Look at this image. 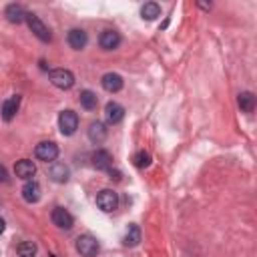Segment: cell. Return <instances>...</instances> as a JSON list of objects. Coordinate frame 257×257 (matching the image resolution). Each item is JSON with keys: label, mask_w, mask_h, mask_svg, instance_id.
<instances>
[{"label": "cell", "mask_w": 257, "mask_h": 257, "mask_svg": "<svg viewBox=\"0 0 257 257\" xmlns=\"http://www.w3.org/2000/svg\"><path fill=\"white\" fill-rule=\"evenodd\" d=\"M48 80H50L56 88L68 90V88L74 84V74H72L68 68H54V70L48 72Z\"/></svg>", "instance_id": "obj_1"}, {"label": "cell", "mask_w": 257, "mask_h": 257, "mask_svg": "<svg viewBox=\"0 0 257 257\" xmlns=\"http://www.w3.org/2000/svg\"><path fill=\"white\" fill-rule=\"evenodd\" d=\"M26 24H28V28L32 30V34L36 36V38H40L42 42H48L50 38H52V34H50V30H48V26L36 16V14H30V12H26Z\"/></svg>", "instance_id": "obj_2"}, {"label": "cell", "mask_w": 257, "mask_h": 257, "mask_svg": "<svg viewBox=\"0 0 257 257\" xmlns=\"http://www.w3.org/2000/svg\"><path fill=\"white\" fill-rule=\"evenodd\" d=\"M58 128H60V133L62 135H74V131L78 128V114L74 112V110H62L60 114H58Z\"/></svg>", "instance_id": "obj_3"}, {"label": "cell", "mask_w": 257, "mask_h": 257, "mask_svg": "<svg viewBox=\"0 0 257 257\" xmlns=\"http://www.w3.org/2000/svg\"><path fill=\"white\" fill-rule=\"evenodd\" d=\"M98 249H100V245L92 235H80L76 239V251L82 257H94L98 253Z\"/></svg>", "instance_id": "obj_4"}, {"label": "cell", "mask_w": 257, "mask_h": 257, "mask_svg": "<svg viewBox=\"0 0 257 257\" xmlns=\"http://www.w3.org/2000/svg\"><path fill=\"white\" fill-rule=\"evenodd\" d=\"M96 205H98L100 211L110 213V211H114L118 207V195L114 191H110V189H102L96 195Z\"/></svg>", "instance_id": "obj_5"}, {"label": "cell", "mask_w": 257, "mask_h": 257, "mask_svg": "<svg viewBox=\"0 0 257 257\" xmlns=\"http://www.w3.org/2000/svg\"><path fill=\"white\" fill-rule=\"evenodd\" d=\"M34 155H36V159H40V161H44V163H52V161L58 157V147H56V143H52V141H42V143L36 145Z\"/></svg>", "instance_id": "obj_6"}, {"label": "cell", "mask_w": 257, "mask_h": 257, "mask_svg": "<svg viewBox=\"0 0 257 257\" xmlns=\"http://www.w3.org/2000/svg\"><path fill=\"white\" fill-rule=\"evenodd\" d=\"M50 219H52V223H54L58 229H64V231H68V229L72 227V223H74L72 215H70V213H68L64 207H56V209L52 211Z\"/></svg>", "instance_id": "obj_7"}, {"label": "cell", "mask_w": 257, "mask_h": 257, "mask_svg": "<svg viewBox=\"0 0 257 257\" xmlns=\"http://www.w3.org/2000/svg\"><path fill=\"white\" fill-rule=\"evenodd\" d=\"M98 44H100V48H104V50H114V48L120 44V34H118L116 30L106 28V30L100 32V36H98Z\"/></svg>", "instance_id": "obj_8"}, {"label": "cell", "mask_w": 257, "mask_h": 257, "mask_svg": "<svg viewBox=\"0 0 257 257\" xmlns=\"http://www.w3.org/2000/svg\"><path fill=\"white\" fill-rule=\"evenodd\" d=\"M66 42L70 44V48L82 50V48L86 46V42H88V36H86V32H84L82 28H72V30H68V34H66Z\"/></svg>", "instance_id": "obj_9"}, {"label": "cell", "mask_w": 257, "mask_h": 257, "mask_svg": "<svg viewBox=\"0 0 257 257\" xmlns=\"http://www.w3.org/2000/svg\"><path fill=\"white\" fill-rule=\"evenodd\" d=\"M14 173H16L18 179L30 181V179L34 177V173H36V165H34L32 161H28V159H22V161H18V163L14 165Z\"/></svg>", "instance_id": "obj_10"}, {"label": "cell", "mask_w": 257, "mask_h": 257, "mask_svg": "<svg viewBox=\"0 0 257 257\" xmlns=\"http://www.w3.org/2000/svg\"><path fill=\"white\" fill-rule=\"evenodd\" d=\"M100 84H102V88H104L106 92H118V90L122 88V76L116 74V72H106V74L102 76Z\"/></svg>", "instance_id": "obj_11"}, {"label": "cell", "mask_w": 257, "mask_h": 257, "mask_svg": "<svg viewBox=\"0 0 257 257\" xmlns=\"http://www.w3.org/2000/svg\"><path fill=\"white\" fill-rule=\"evenodd\" d=\"M48 175L54 183H66L68 177H70V169L64 163H52L50 169H48Z\"/></svg>", "instance_id": "obj_12"}, {"label": "cell", "mask_w": 257, "mask_h": 257, "mask_svg": "<svg viewBox=\"0 0 257 257\" xmlns=\"http://www.w3.org/2000/svg\"><path fill=\"white\" fill-rule=\"evenodd\" d=\"M104 114H106V120H108V122L116 124V122L122 120V116H124V108H122V104L110 100V102H106V106H104Z\"/></svg>", "instance_id": "obj_13"}, {"label": "cell", "mask_w": 257, "mask_h": 257, "mask_svg": "<svg viewBox=\"0 0 257 257\" xmlns=\"http://www.w3.org/2000/svg\"><path fill=\"white\" fill-rule=\"evenodd\" d=\"M88 139H90V143L100 145V143L106 139V126H104V122L92 120L90 126H88Z\"/></svg>", "instance_id": "obj_14"}, {"label": "cell", "mask_w": 257, "mask_h": 257, "mask_svg": "<svg viewBox=\"0 0 257 257\" xmlns=\"http://www.w3.org/2000/svg\"><path fill=\"white\" fill-rule=\"evenodd\" d=\"M92 165H94V169H98V171H108L110 165H112V157H110V153L104 151V149L94 151V155H92Z\"/></svg>", "instance_id": "obj_15"}, {"label": "cell", "mask_w": 257, "mask_h": 257, "mask_svg": "<svg viewBox=\"0 0 257 257\" xmlns=\"http://www.w3.org/2000/svg\"><path fill=\"white\" fill-rule=\"evenodd\" d=\"M4 14H6L8 22H12V24H20V22L26 20V10L20 4H8L6 10H4Z\"/></svg>", "instance_id": "obj_16"}, {"label": "cell", "mask_w": 257, "mask_h": 257, "mask_svg": "<svg viewBox=\"0 0 257 257\" xmlns=\"http://www.w3.org/2000/svg\"><path fill=\"white\" fill-rule=\"evenodd\" d=\"M18 106H20V96L18 94H14L8 100H4V104H2V118L4 120H12L16 116V112H18Z\"/></svg>", "instance_id": "obj_17"}, {"label": "cell", "mask_w": 257, "mask_h": 257, "mask_svg": "<svg viewBox=\"0 0 257 257\" xmlns=\"http://www.w3.org/2000/svg\"><path fill=\"white\" fill-rule=\"evenodd\" d=\"M22 199L26 203H36L40 199V185L36 181H26V185L22 187Z\"/></svg>", "instance_id": "obj_18"}, {"label": "cell", "mask_w": 257, "mask_h": 257, "mask_svg": "<svg viewBox=\"0 0 257 257\" xmlns=\"http://www.w3.org/2000/svg\"><path fill=\"white\" fill-rule=\"evenodd\" d=\"M237 102H239V108L243 112H253V108H255V94L245 90V92H241L237 96Z\"/></svg>", "instance_id": "obj_19"}, {"label": "cell", "mask_w": 257, "mask_h": 257, "mask_svg": "<svg viewBox=\"0 0 257 257\" xmlns=\"http://www.w3.org/2000/svg\"><path fill=\"white\" fill-rule=\"evenodd\" d=\"M78 100H80V106L86 108V110H94L96 104H98V96H96L92 90H82Z\"/></svg>", "instance_id": "obj_20"}, {"label": "cell", "mask_w": 257, "mask_h": 257, "mask_svg": "<svg viewBox=\"0 0 257 257\" xmlns=\"http://www.w3.org/2000/svg\"><path fill=\"white\" fill-rule=\"evenodd\" d=\"M141 16L145 20H155L157 16H161V6L157 2H145L141 8Z\"/></svg>", "instance_id": "obj_21"}, {"label": "cell", "mask_w": 257, "mask_h": 257, "mask_svg": "<svg viewBox=\"0 0 257 257\" xmlns=\"http://www.w3.org/2000/svg\"><path fill=\"white\" fill-rule=\"evenodd\" d=\"M139 241H141V229H139V225H128V229H126V233H124V245L126 247H135V245H139Z\"/></svg>", "instance_id": "obj_22"}, {"label": "cell", "mask_w": 257, "mask_h": 257, "mask_svg": "<svg viewBox=\"0 0 257 257\" xmlns=\"http://www.w3.org/2000/svg\"><path fill=\"white\" fill-rule=\"evenodd\" d=\"M16 251H18L20 257H34V255H36V245H34L32 241H22V243L16 247Z\"/></svg>", "instance_id": "obj_23"}, {"label": "cell", "mask_w": 257, "mask_h": 257, "mask_svg": "<svg viewBox=\"0 0 257 257\" xmlns=\"http://www.w3.org/2000/svg\"><path fill=\"white\" fill-rule=\"evenodd\" d=\"M133 163H135V167L145 169V167H149V165H151V155H149L147 151H139V153L133 157Z\"/></svg>", "instance_id": "obj_24"}, {"label": "cell", "mask_w": 257, "mask_h": 257, "mask_svg": "<svg viewBox=\"0 0 257 257\" xmlns=\"http://www.w3.org/2000/svg\"><path fill=\"white\" fill-rule=\"evenodd\" d=\"M8 181V173H6V167L0 165V183H6Z\"/></svg>", "instance_id": "obj_25"}, {"label": "cell", "mask_w": 257, "mask_h": 257, "mask_svg": "<svg viewBox=\"0 0 257 257\" xmlns=\"http://www.w3.org/2000/svg\"><path fill=\"white\" fill-rule=\"evenodd\" d=\"M4 227H6V223H4V219H2V217H0V235H2V233H4Z\"/></svg>", "instance_id": "obj_26"}]
</instances>
